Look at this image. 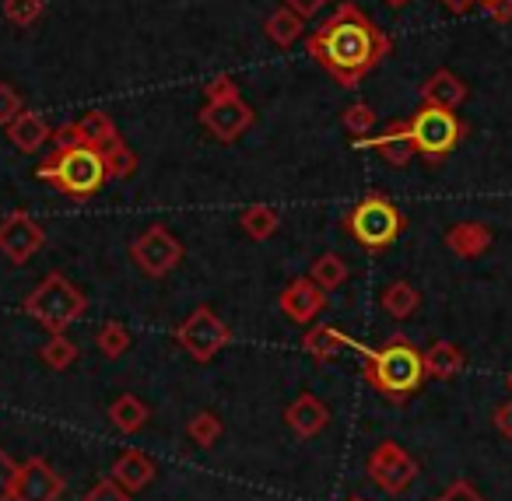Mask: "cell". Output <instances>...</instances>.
Returning <instances> with one entry per match:
<instances>
[{
    "instance_id": "1",
    "label": "cell",
    "mask_w": 512,
    "mask_h": 501,
    "mask_svg": "<svg viewBox=\"0 0 512 501\" xmlns=\"http://www.w3.org/2000/svg\"><path fill=\"white\" fill-rule=\"evenodd\" d=\"M306 50L341 88H358L365 74H372L386 57L393 43L358 4L344 0L337 11L306 39Z\"/></svg>"
},
{
    "instance_id": "2",
    "label": "cell",
    "mask_w": 512,
    "mask_h": 501,
    "mask_svg": "<svg viewBox=\"0 0 512 501\" xmlns=\"http://www.w3.org/2000/svg\"><path fill=\"white\" fill-rule=\"evenodd\" d=\"M362 375L379 396H386L390 403H404V400H411L421 389V382L428 379L425 354H421L411 340L390 337L386 344L365 351Z\"/></svg>"
},
{
    "instance_id": "3",
    "label": "cell",
    "mask_w": 512,
    "mask_h": 501,
    "mask_svg": "<svg viewBox=\"0 0 512 501\" xmlns=\"http://www.w3.org/2000/svg\"><path fill=\"white\" fill-rule=\"evenodd\" d=\"M36 176L43 179V183L57 186V190L67 193L71 200H88L106 186L109 172L99 151L88 148V144H74V148L53 151L50 158H43Z\"/></svg>"
},
{
    "instance_id": "4",
    "label": "cell",
    "mask_w": 512,
    "mask_h": 501,
    "mask_svg": "<svg viewBox=\"0 0 512 501\" xmlns=\"http://www.w3.org/2000/svg\"><path fill=\"white\" fill-rule=\"evenodd\" d=\"M341 225L362 249L383 253V249H390L393 242L400 239L407 221L393 200H386L383 193H369V197H362L348 214H344Z\"/></svg>"
},
{
    "instance_id": "5",
    "label": "cell",
    "mask_w": 512,
    "mask_h": 501,
    "mask_svg": "<svg viewBox=\"0 0 512 501\" xmlns=\"http://www.w3.org/2000/svg\"><path fill=\"white\" fill-rule=\"evenodd\" d=\"M88 309V298L81 295V288H74L64 274H46L39 281V288L25 298V312L36 319L39 326H46L50 333H64L71 323H78Z\"/></svg>"
},
{
    "instance_id": "6",
    "label": "cell",
    "mask_w": 512,
    "mask_h": 501,
    "mask_svg": "<svg viewBox=\"0 0 512 501\" xmlns=\"http://www.w3.org/2000/svg\"><path fill=\"white\" fill-rule=\"evenodd\" d=\"M404 130H407V137H411L414 151H418L421 158H428V162L449 158L460 148L463 137H467V127H463V120L453 109L425 106V102H421V109L411 120H404Z\"/></svg>"
},
{
    "instance_id": "7",
    "label": "cell",
    "mask_w": 512,
    "mask_h": 501,
    "mask_svg": "<svg viewBox=\"0 0 512 501\" xmlns=\"http://www.w3.org/2000/svg\"><path fill=\"white\" fill-rule=\"evenodd\" d=\"M228 340H232V330H228V323H221V319L214 316L211 305H197V309L176 326V344L183 347L193 361H200V365H207L214 354L225 351Z\"/></svg>"
},
{
    "instance_id": "8",
    "label": "cell",
    "mask_w": 512,
    "mask_h": 501,
    "mask_svg": "<svg viewBox=\"0 0 512 501\" xmlns=\"http://www.w3.org/2000/svg\"><path fill=\"white\" fill-rule=\"evenodd\" d=\"M183 253H186L183 242H179L165 225L144 228V232L137 235L134 246H130V256H134L137 270L148 274V277H155V281L165 274H172V270L183 263Z\"/></svg>"
},
{
    "instance_id": "9",
    "label": "cell",
    "mask_w": 512,
    "mask_h": 501,
    "mask_svg": "<svg viewBox=\"0 0 512 501\" xmlns=\"http://www.w3.org/2000/svg\"><path fill=\"white\" fill-rule=\"evenodd\" d=\"M365 470H369L372 484H376L379 491L404 494L407 487H411V480L418 477V459H414L404 445L379 442L376 449L369 452V463H365Z\"/></svg>"
},
{
    "instance_id": "10",
    "label": "cell",
    "mask_w": 512,
    "mask_h": 501,
    "mask_svg": "<svg viewBox=\"0 0 512 501\" xmlns=\"http://www.w3.org/2000/svg\"><path fill=\"white\" fill-rule=\"evenodd\" d=\"M46 232L36 218H29L25 211H11L0 218V253L8 256L11 263H29L32 256L43 249Z\"/></svg>"
},
{
    "instance_id": "11",
    "label": "cell",
    "mask_w": 512,
    "mask_h": 501,
    "mask_svg": "<svg viewBox=\"0 0 512 501\" xmlns=\"http://www.w3.org/2000/svg\"><path fill=\"white\" fill-rule=\"evenodd\" d=\"M200 123L204 130L221 144H232L253 127V109L235 95V99H221V102H204L200 109Z\"/></svg>"
},
{
    "instance_id": "12",
    "label": "cell",
    "mask_w": 512,
    "mask_h": 501,
    "mask_svg": "<svg viewBox=\"0 0 512 501\" xmlns=\"http://www.w3.org/2000/svg\"><path fill=\"white\" fill-rule=\"evenodd\" d=\"M67 491V480L46 463L43 456H32L29 463H22L15 484V501H60Z\"/></svg>"
},
{
    "instance_id": "13",
    "label": "cell",
    "mask_w": 512,
    "mask_h": 501,
    "mask_svg": "<svg viewBox=\"0 0 512 501\" xmlns=\"http://www.w3.org/2000/svg\"><path fill=\"white\" fill-rule=\"evenodd\" d=\"M278 305L292 323L306 326L327 309V291H323L313 277H295V281L285 284V291L278 295Z\"/></svg>"
},
{
    "instance_id": "14",
    "label": "cell",
    "mask_w": 512,
    "mask_h": 501,
    "mask_svg": "<svg viewBox=\"0 0 512 501\" xmlns=\"http://www.w3.org/2000/svg\"><path fill=\"white\" fill-rule=\"evenodd\" d=\"M285 424L299 438H316L330 424V410H327V403H323L320 396L302 393L285 407Z\"/></svg>"
},
{
    "instance_id": "15",
    "label": "cell",
    "mask_w": 512,
    "mask_h": 501,
    "mask_svg": "<svg viewBox=\"0 0 512 501\" xmlns=\"http://www.w3.org/2000/svg\"><path fill=\"white\" fill-rule=\"evenodd\" d=\"M355 148H372L383 162H390L393 169H404V165L418 155L411 137H407V130H404V120L390 123L379 137H362V141H355Z\"/></svg>"
},
{
    "instance_id": "16",
    "label": "cell",
    "mask_w": 512,
    "mask_h": 501,
    "mask_svg": "<svg viewBox=\"0 0 512 501\" xmlns=\"http://www.w3.org/2000/svg\"><path fill=\"white\" fill-rule=\"evenodd\" d=\"M158 477V466H155V459L148 456V452H141V449H127V452H120L116 456V463H113V480L116 484H123L130 494H137V491H144V487H151V480Z\"/></svg>"
},
{
    "instance_id": "17",
    "label": "cell",
    "mask_w": 512,
    "mask_h": 501,
    "mask_svg": "<svg viewBox=\"0 0 512 501\" xmlns=\"http://www.w3.org/2000/svg\"><path fill=\"white\" fill-rule=\"evenodd\" d=\"M4 130H8V141L15 144L18 151H25V155H36V151L53 137L50 123H46L39 113H32V109H22Z\"/></svg>"
},
{
    "instance_id": "18",
    "label": "cell",
    "mask_w": 512,
    "mask_h": 501,
    "mask_svg": "<svg viewBox=\"0 0 512 501\" xmlns=\"http://www.w3.org/2000/svg\"><path fill=\"white\" fill-rule=\"evenodd\" d=\"M421 102L425 106H439V109H460L463 102H467V85H463V78H456L453 71H435L432 78L421 85Z\"/></svg>"
},
{
    "instance_id": "19",
    "label": "cell",
    "mask_w": 512,
    "mask_h": 501,
    "mask_svg": "<svg viewBox=\"0 0 512 501\" xmlns=\"http://www.w3.org/2000/svg\"><path fill=\"white\" fill-rule=\"evenodd\" d=\"M78 130H81V141L99 151L102 158L113 155L116 148H123V137H120V130H116V123L109 120V113H99V109L85 113L78 120Z\"/></svg>"
},
{
    "instance_id": "20",
    "label": "cell",
    "mask_w": 512,
    "mask_h": 501,
    "mask_svg": "<svg viewBox=\"0 0 512 501\" xmlns=\"http://www.w3.org/2000/svg\"><path fill=\"white\" fill-rule=\"evenodd\" d=\"M491 228L481 225V221H460V225H453L446 232V246L453 249L456 256H463V260H477L481 253H488L491 246Z\"/></svg>"
},
{
    "instance_id": "21",
    "label": "cell",
    "mask_w": 512,
    "mask_h": 501,
    "mask_svg": "<svg viewBox=\"0 0 512 501\" xmlns=\"http://www.w3.org/2000/svg\"><path fill=\"white\" fill-rule=\"evenodd\" d=\"M344 347H351V337L344 330H337V326H330V323L309 326L306 337H302V351H306L313 361H334Z\"/></svg>"
},
{
    "instance_id": "22",
    "label": "cell",
    "mask_w": 512,
    "mask_h": 501,
    "mask_svg": "<svg viewBox=\"0 0 512 501\" xmlns=\"http://www.w3.org/2000/svg\"><path fill=\"white\" fill-rule=\"evenodd\" d=\"M148 403L137 400L134 393H123L116 396L113 403H109V421H113L116 431H123V435H137V431L148 424Z\"/></svg>"
},
{
    "instance_id": "23",
    "label": "cell",
    "mask_w": 512,
    "mask_h": 501,
    "mask_svg": "<svg viewBox=\"0 0 512 501\" xmlns=\"http://www.w3.org/2000/svg\"><path fill=\"white\" fill-rule=\"evenodd\" d=\"M264 32H267V39L278 46V50H288V46L299 43L302 32H306V18H302L299 11H292V8H278L271 18H267Z\"/></svg>"
},
{
    "instance_id": "24",
    "label": "cell",
    "mask_w": 512,
    "mask_h": 501,
    "mask_svg": "<svg viewBox=\"0 0 512 501\" xmlns=\"http://www.w3.org/2000/svg\"><path fill=\"white\" fill-rule=\"evenodd\" d=\"M379 305H383L386 316H393V319H411L414 312L421 309V295H418V288H414L411 281H393L390 288L383 291Z\"/></svg>"
},
{
    "instance_id": "25",
    "label": "cell",
    "mask_w": 512,
    "mask_h": 501,
    "mask_svg": "<svg viewBox=\"0 0 512 501\" xmlns=\"http://www.w3.org/2000/svg\"><path fill=\"white\" fill-rule=\"evenodd\" d=\"M463 368V351L449 340H439L425 351V372L432 379H453L456 372Z\"/></svg>"
},
{
    "instance_id": "26",
    "label": "cell",
    "mask_w": 512,
    "mask_h": 501,
    "mask_svg": "<svg viewBox=\"0 0 512 501\" xmlns=\"http://www.w3.org/2000/svg\"><path fill=\"white\" fill-rule=\"evenodd\" d=\"M239 225H242V232H246L253 242H267L274 232H278L281 218H278V211H274V207H267V204H249L246 211L239 214Z\"/></svg>"
},
{
    "instance_id": "27",
    "label": "cell",
    "mask_w": 512,
    "mask_h": 501,
    "mask_svg": "<svg viewBox=\"0 0 512 501\" xmlns=\"http://www.w3.org/2000/svg\"><path fill=\"white\" fill-rule=\"evenodd\" d=\"M309 277H313L316 284H320L323 291H337L344 281H348V263L341 260L337 253H323V256H316V263H313V270H309Z\"/></svg>"
},
{
    "instance_id": "28",
    "label": "cell",
    "mask_w": 512,
    "mask_h": 501,
    "mask_svg": "<svg viewBox=\"0 0 512 501\" xmlns=\"http://www.w3.org/2000/svg\"><path fill=\"white\" fill-rule=\"evenodd\" d=\"M95 344H99V351L106 354V358H123V354L130 351V344H134V337H130V330L120 319H109V323H102L99 333H95Z\"/></svg>"
},
{
    "instance_id": "29",
    "label": "cell",
    "mask_w": 512,
    "mask_h": 501,
    "mask_svg": "<svg viewBox=\"0 0 512 501\" xmlns=\"http://www.w3.org/2000/svg\"><path fill=\"white\" fill-rule=\"evenodd\" d=\"M221 431H225V424H221V417L214 414V410H197V414L186 421V435H190V442H197L200 449H211L221 438Z\"/></svg>"
},
{
    "instance_id": "30",
    "label": "cell",
    "mask_w": 512,
    "mask_h": 501,
    "mask_svg": "<svg viewBox=\"0 0 512 501\" xmlns=\"http://www.w3.org/2000/svg\"><path fill=\"white\" fill-rule=\"evenodd\" d=\"M39 358H43V365L53 368V372H64V368H71L74 361H78V347H74V340H67L64 333H50V340L43 344Z\"/></svg>"
},
{
    "instance_id": "31",
    "label": "cell",
    "mask_w": 512,
    "mask_h": 501,
    "mask_svg": "<svg viewBox=\"0 0 512 501\" xmlns=\"http://www.w3.org/2000/svg\"><path fill=\"white\" fill-rule=\"evenodd\" d=\"M341 120H344V130H348L355 141H362V137H369L372 130H376V113H372L369 102H351L341 113Z\"/></svg>"
},
{
    "instance_id": "32",
    "label": "cell",
    "mask_w": 512,
    "mask_h": 501,
    "mask_svg": "<svg viewBox=\"0 0 512 501\" xmlns=\"http://www.w3.org/2000/svg\"><path fill=\"white\" fill-rule=\"evenodd\" d=\"M46 0H4V18L18 29H29L43 18Z\"/></svg>"
},
{
    "instance_id": "33",
    "label": "cell",
    "mask_w": 512,
    "mask_h": 501,
    "mask_svg": "<svg viewBox=\"0 0 512 501\" xmlns=\"http://www.w3.org/2000/svg\"><path fill=\"white\" fill-rule=\"evenodd\" d=\"M22 466L11 459L8 449H0V501H15V484Z\"/></svg>"
},
{
    "instance_id": "34",
    "label": "cell",
    "mask_w": 512,
    "mask_h": 501,
    "mask_svg": "<svg viewBox=\"0 0 512 501\" xmlns=\"http://www.w3.org/2000/svg\"><path fill=\"white\" fill-rule=\"evenodd\" d=\"M81 501H134V494H130L123 484H116L113 477H102Z\"/></svg>"
},
{
    "instance_id": "35",
    "label": "cell",
    "mask_w": 512,
    "mask_h": 501,
    "mask_svg": "<svg viewBox=\"0 0 512 501\" xmlns=\"http://www.w3.org/2000/svg\"><path fill=\"white\" fill-rule=\"evenodd\" d=\"M22 109H25V102H22V95L15 92V85L0 81V127H8Z\"/></svg>"
},
{
    "instance_id": "36",
    "label": "cell",
    "mask_w": 512,
    "mask_h": 501,
    "mask_svg": "<svg viewBox=\"0 0 512 501\" xmlns=\"http://www.w3.org/2000/svg\"><path fill=\"white\" fill-rule=\"evenodd\" d=\"M204 95H207V102H221V99H235L239 95V85H235L228 74H218V78H211L204 85Z\"/></svg>"
},
{
    "instance_id": "37",
    "label": "cell",
    "mask_w": 512,
    "mask_h": 501,
    "mask_svg": "<svg viewBox=\"0 0 512 501\" xmlns=\"http://www.w3.org/2000/svg\"><path fill=\"white\" fill-rule=\"evenodd\" d=\"M439 501H484L467 480H456V484L446 487V494H439Z\"/></svg>"
},
{
    "instance_id": "38",
    "label": "cell",
    "mask_w": 512,
    "mask_h": 501,
    "mask_svg": "<svg viewBox=\"0 0 512 501\" xmlns=\"http://www.w3.org/2000/svg\"><path fill=\"white\" fill-rule=\"evenodd\" d=\"M327 4H334V0H285V8H292V11H299L302 18H313V15H320Z\"/></svg>"
},
{
    "instance_id": "39",
    "label": "cell",
    "mask_w": 512,
    "mask_h": 501,
    "mask_svg": "<svg viewBox=\"0 0 512 501\" xmlns=\"http://www.w3.org/2000/svg\"><path fill=\"white\" fill-rule=\"evenodd\" d=\"M484 11H488L491 18H495L498 25H509L512 22V0H488V4H481Z\"/></svg>"
},
{
    "instance_id": "40",
    "label": "cell",
    "mask_w": 512,
    "mask_h": 501,
    "mask_svg": "<svg viewBox=\"0 0 512 501\" xmlns=\"http://www.w3.org/2000/svg\"><path fill=\"white\" fill-rule=\"evenodd\" d=\"M495 428L502 431L505 438H512V400L495 410Z\"/></svg>"
},
{
    "instance_id": "41",
    "label": "cell",
    "mask_w": 512,
    "mask_h": 501,
    "mask_svg": "<svg viewBox=\"0 0 512 501\" xmlns=\"http://www.w3.org/2000/svg\"><path fill=\"white\" fill-rule=\"evenodd\" d=\"M439 4H442L446 11H453V15H470L474 8H481L477 0H439Z\"/></svg>"
},
{
    "instance_id": "42",
    "label": "cell",
    "mask_w": 512,
    "mask_h": 501,
    "mask_svg": "<svg viewBox=\"0 0 512 501\" xmlns=\"http://www.w3.org/2000/svg\"><path fill=\"white\" fill-rule=\"evenodd\" d=\"M386 8H407V4H411V0H383Z\"/></svg>"
},
{
    "instance_id": "43",
    "label": "cell",
    "mask_w": 512,
    "mask_h": 501,
    "mask_svg": "<svg viewBox=\"0 0 512 501\" xmlns=\"http://www.w3.org/2000/svg\"><path fill=\"white\" fill-rule=\"evenodd\" d=\"M477 4H488V0H477Z\"/></svg>"
},
{
    "instance_id": "44",
    "label": "cell",
    "mask_w": 512,
    "mask_h": 501,
    "mask_svg": "<svg viewBox=\"0 0 512 501\" xmlns=\"http://www.w3.org/2000/svg\"><path fill=\"white\" fill-rule=\"evenodd\" d=\"M509 389H512V375H509Z\"/></svg>"
},
{
    "instance_id": "45",
    "label": "cell",
    "mask_w": 512,
    "mask_h": 501,
    "mask_svg": "<svg viewBox=\"0 0 512 501\" xmlns=\"http://www.w3.org/2000/svg\"><path fill=\"white\" fill-rule=\"evenodd\" d=\"M351 501H358V498H351Z\"/></svg>"
}]
</instances>
